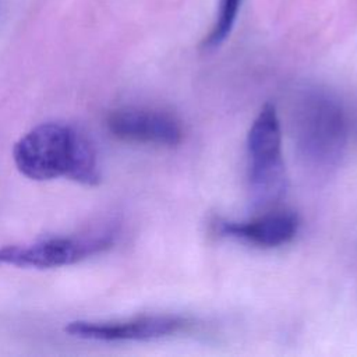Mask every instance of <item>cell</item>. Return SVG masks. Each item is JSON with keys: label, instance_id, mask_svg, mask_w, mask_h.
<instances>
[{"label": "cell", "instance_id": "3", "mask_svg": "<svg viewBox=\"0 0 357 357\" xmlns=\"http://www.w3.org/2000/svg\"><path fill=\"white\" fill-rule=\"evenodd\" d=\"M248 202L254 211L271 209L284 197L289 177L282 151V126L273 105L261 107L247 134Z\"/></svg>", "mask_w": 357, "mask_h": 357}, {"label": "cell", "instance_id": "4", "mask_svg": "<svg viewBox=\"0 0 357 357\" xmlns=\"http://www.w3.org/2000/svg\"><path fill=\"white\" fill-rule=\"evenodd\" d=\"M116 241V230L92 234L45 237L31 243L10 244L0 248V265L52 269L73 265L109 250Z\"/></svg>", "mask_w": 357, "mask_h": 357}, {"label": "cell", "instance_id": "8", "mask_svg": "<svg viewBox=\"0 0 357 357\" xmlns=\"http://www.w3.org/2000/svg\"><path fill=\"white\" fill-rule=\"evenodd\" d=\"M241 4L243 0H219L211 29L202 40V47L205 50L216 49L227 39L236 25Z\"/></svg>", "mask_w": 357, "mask_h": 357}, {"label": "cell", "instance_id": "6", "mask_svg": "<svg viewBox=\"0 0 357 357\" xmlns=\"http://www.w3.org/2000/svg\"><path fill=\"white\" fill-rule=\"evenodd\" d=\"M109 131L124 141L176 146L183 130L177 119L160 110L145 107H121L107 117Z\"/></svg>", "mask_w": 357, "mask_h": 357}, {"label": "cell", "instance_id": "1", "mask_svg": "<svg viewBox=\"0 0 357 357\" xmlns=\"http://www.w3.org/2000/svg\"><path fill=\"white\" fill-rule=\"evenodd\" d=\"M13 159L20 173L32 180L63 177L84 185L100 181L95 148L68 123L47 121L33 127L15 142Z\"/></svg>", "mask_w": 357, "mask_h": 357}, {"label": "cell", "instance_id": "5", "mask_svg": "<svg viewBox=\"0 0 357 357\" xmlns=\"http://www.w3.org/2000/svg\"><path fill=\"white\" fill-rule=\"evenodd\" d=\"M188 318L176 314L141 315L123 321H73L64 328L73 337L96 342H148L187 329Z\"/></svg>", "mask_w": 357, "mask_h": 357}, {"label": "cell", "instance_id": "2", "mask_svg": "<svg viewBox=\"0 0 357 357\" xmlns=\"http://www.w3.org/2000/svg\"><path fill=\"white\" fill-rule=\"evenodd\" d=\"M290 127L300 163L315 176H328L342 162L349 124L339 99L322 88H305L293 102Z\"/></svg>", "mask_w": 357, "mask_h": 357}, {"label": "cell", "instance_id": "7", "mask_svg": "<svg viewBox=\"0 0 357 357\" xmlns=\"http://www.w3.org/2000/svg\"><path fill=\"white\" fill-rule=\"evenodd\" d=\"M213 227L220 236L272 248L289 243L296 236L298 218L290 211H269L245 222L218 219Z\"/></svg>", "mask_w": 357, "mask_h": 357}]
</instances>
